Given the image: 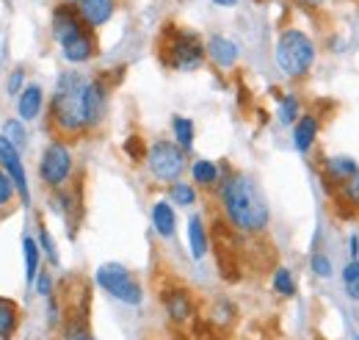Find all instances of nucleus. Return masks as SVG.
Segmentation results:
<instances>
[{
    "label": "nucleus",
    "instance_id": "nucleus-1",
    "mask_svg": "<svg viewBox=\"0 0 359 340\" xmlns=\"http://www.w3.org/2000/svg\"><path fill=\"white\" fill-rule=\"evenodd\" d=\"M219 202H222L224 221L243 235H260L269 227L271 211L269 202H266V194L257 185V180L249 177V174L235 171L229 177H222Z\"/></svg>",
    "mask_w": 359,
    "mask_h": 340
},
{
    "label": "nucleus",
    "instance_id": "nucleus-2",
    "mask_svg": "<svg viewBox=\"0 0 359 340\" xmlns=\"http://www.w3.org/2000/svg\"><path fill=\"white\" fill-rule=\"evenodd\" d=\"M83 89L86 81L81 72L69 70L58 78L55 94H53V125L67 133V136H78L86 128V108H83Z\"/></svg>",
    "mask_w": 359,
    "mask_h": 340
},
{
    "label": "nucleus",
    "instance_id": "nucleus-3",
    "mask_svg": "<svg viewBox=\"0 0 359 340\" xmlns=\"http://www.w3.org/2000/svg\"><path fill=\"white\" fill-rule=\"evenodd\" d=\"M273 58H276V67L285 78L290 81H302L313 72L315 58H318V47L315 39L302 31V28H285L276 39L273 47Z\"/></svg>",
    "mask_w": 359,
    "mask_h": 340
},
{
    "label": "nucleus",
    "instance_id": "nucleus-4",
    "mask_svg": "<svg viewBox=\"0 0 359 340\" xmlns=\"http://www.w3.org/2000/svg\"><path fill=\"white\" fill-rule=\"evenodd\" d=\"M208 58V47L199 39L196 31L177 28V25H166L161 34V61L172 70L180 72H194L205 64Z\"/></svg>",
    "mask_w": 359,
    "mask_h": 340
},
{
    "label": "nucleus",
    "instance_id": "nucleus-5",
    "mask_svg": "<svg viewBox=\"0 0 359 340\" xmlns=\"http://www.w3.org/2000/svg\"><path fill=\"white\" fill-rule=\"evenodd\" d=\"M147 166H149L155 180L172 185L182 177V171L188 166V152L180 147L177 141L158 138L147 147Z\"/></svg>",
    "mask_w": 359,
    "mask_h": 340
},
{
    "label": "nucleus",
    "instance_id": "nucleus-6",
    "mask_svg": "<svg viewBox=\"0 0 359 340\" xmlns=\"http://www.w3.org/2000/svg\"><path fill=\"white\" fill-rule=\"evenodd\" d=\"M94 280H97V285H100L108 296L119 299L122 304L138 307V304L144 301V288L138 285V280H135L133 274H130L125 266H119V263H105V266H100L97 274H94Z\"/></svg>",
    "mask_w": 359,
    "mask_h": 340
},
{
    "label": "nucleus",
    "instance_id": "nucleus-7",
    "mask_svg": "<svg viewBox=\"0 0 359 340\" xmlns=\"http://www.w3.org/2000/svg\"><path fill=\"white\" fill-rule=\"evenodd\" d=\"M39 177L53 191L67 185V180L72 177V152L64 141H53L45 147L42 161H39Z\"/></svg>",
    "mask_w": 359,
    "mask_h": 340
},
{
    "label": "nucleus",
    "instance_id": "nucleus-8",
    "mask_svg": "<svg viewBox=\"0 0 359 340\" xmlns=\"http://www.w3.org/2000/svg\"><path fill=\"white\" fill-rule=\"evenodd\" d=\"M50 31H53V39L58 42V47H61V44H67L69 39H75L78 34H83V31H86V22L81 20L78 6H75V3L61 0V3L53 8Z\"/></svg>",
    "mask_w": 359,
    "mask_h": 340
},
{
    "label": "nucleus",
    "instance_id": "nucleus-9",
    "mask_svg": "<svg viewBox=\"0 0 359 340\" xmlns=\"http://www.w3.org/2000/svg\"><path fill=\"white\" fill-rule=\"evenodd\" d=\"M0 166L6 169V174L14 180V188L22 200V205L31 202V188H28V177H25V166H22V158H20V150L6 138L0 136Z\"/></svg>",
    "mask_w": 359,
    "mask_h": 340
},
{
    "label": "nucleus",
    "instance_id": "nucleus-10",
    "mask_svg": "<svg viewBox=\"0 0 359 340\" xmlns=\"http://www.w3.org/2000/svg\"><path fill=\"white\" fill-rule=\"evenodd\" d=\"M354 171H359V164L351 155H329L320 161L318 174H320V185L326 194H332L343 180H348Z\"/></svg>",
    "mask_w": 359,
    "mask_h": 340
},
{
    "label": "nucleus",
    "instance_id": "nucleus-11",
    "mask_svg": "<svg viewBox=\"0 0 359 340\" xmlns=\"http://www.w3.org/2000/svg\"><path fill=\"white\" fill-rule=\"evenodd\" d=\"M105 105H108V86L102 81H86L83 89V108H86V128H97L105 117Z\"/></svg>",
    "mask_w": 359,
    "mask_h": 340
},
{
    "label": "nucleus",
    "instance_id": "nucleus-12",
    "mask_svg": "<svg viewBox=\"0 0 359 340\" xmlns=\"http://www.w3.org/2000/svg\"><path fill=\"white\" fill-rule=\"evenodd\" d=\"M161 301H163L166 315L175 324H182V321H188L194 315V299H191V294L185 288H180V285H172V288L161 291Z\"/></svg>",
    "mask_w": 359,
    "mask_h": 340
},
{
    "label": "nucleus",
    "instance_id": "nucleus-13",
    "mask_svg": "<svg viewBox=\"0 0 359 340\" xmlns=\"http://www.w3.org/2000/svg\"><path fill=\"white\" fill-rule=\"evenodd\" d=\"M116 3L119 0H78L75 6H78L81 20L86 22V28L97 31L105 22H111V17L116 14Z\"/></svg>",
    "mask_w": 359,
    "mask_h": 340
},
{
    "label": "nucleus",
    "instance_id": "nucleus-14",
    "mask_svg": "<svg viewBox=\"0 0 359 340\" xmlns=\"http://www.w3.org/2000/svg\"><path fill=\"white\" fill-rule=\"evenodd\" d=\"M329 200L334 202V208L340 216H354L359 211V171H354L348 180H343L332 194H329Z\"/></svg>",
    "mask_w": 359,
    "mask_h": 340
},
{
    "label": "nucleus",
    "instance_id": "nucleus-15",
    "mask_svg": "<svg viewBox=\"0 0 359 340\" xmlns=\"http://www.w3.org/2000/svg\"><path fill=\"white\" fill-rule=\"evenodd\" d=\"M61 55L69 61V64H86L97 55V39H94V31L86 28L83 34H78L75 39H69L67 44H61Z\"/></svg>",
    "mask_w": 359,
    "mask_h": 340
},
{
    "label": "nucleus",
    "instance_id": "nucleus-16",
    "mask_svg": "<svg viewBox=\"0 0 359 340\" xmlns=\"http://www.w3.org/2000/svg\"><path fill=\"white\" fill-rule=\"evenodd\" d=\"M208 58L216 64V67H222V70H229V67H235V61H238V55H241V50H238V44L232 42L229 37H222V34H213L208 42Z\"/></svg>",
    "mask_w": 359,
    "mask_h": 340
},
{
    "label": "nucleus",
    "instance_id": "nucleus-17",
    "mask_svg": "<svg viewBox=\"0 0 359 340\" xmlns=\"http://www.w3.org/2000/svg\"><path fill=\"white\" fill-rule=\"evenodd\" d=\"M318 133H320V119L315 114H302L296 119V125H293V147H296V152L307 155L315 147Z\"/></svg>",
    "mask_w": 359,
    "mask_h": 340
},
{
    "label": "nucleus",
    "instance_id": "nucleus-18",
    "mask_svg": "<svg viewBox=\"0 0 359 340\" xmlns=\"http://www.w3.org/2000/svg\"><path fill=\"white\" fill-rule=\"evenodd\" d=\"M42 105H45V91L39 84L25 86L20 91V100H17V111H20V119L22 122H31L42 114Z\"/></svg>",
    "mask_w": 359,
    "mask_h": 340
},
{
    "label": "nucleus",
    "instance_id": "nucleus-19",
    "mask_svg": "<svg viewBox=\"0 0 359 340\" xmlns=\"http://www.w3.org/2000/svg\"><path fill=\"white\" fill-rule=\"evenodd\" d=\"M152 227L161 238H175V230H177V216H175V208L161 200L152 205Z\"/></svg>",
    "mask_w": 359,
    "mask_h": 340
},
{
    "label": "nucleus",
    "instance_id": "nucleus-20",
    "mask_svg": "<svg viewBox=\"0 0 359 340\" xmlns=\"http://www.w3.org/2000/svg\"><path fill=\"white\" fill-rule=\"evenodd\" d=\"M208 247H210V241H208L205 221L199 216H191L188 218V249H191L194 260H202V257L208 255Z\"/></svg>",
    "mask_w": 359,
    "mask_h": 340
},
{
    "label": "nucleus",
    "instance_id": "nucleus-21",
    "mask_svg": "<svg viewBox=\"0 0 359 340\" xmlns=\"http://www.w3.org/2000/svg\"><path fill=\"white\" fill-rule=\"evenodd\" d=\"M191 177H194V183L202 185V188H216V185L222 183V169H219V164L202 158V161H194V164H191Z\"/></svg>",
    "mask_w": 359,
    "mask_h": 340
},
{
    "label": "nucleus",
    "instance_id": "nucleus-22",
    "mask_svg": "<svg viewBox=\"0 0 359 340\" xmlns=\"http://www.w3.org/2000/svg\"><path fill=\"white\" fill-rule=\"evenodd\" d=\"M22 255H25V280H28V285H34L36 277H39V260H42L39 241L31 238V235H25L22 238Z\"/></svg>",
    "mask_w": 359,
    "mask_h": 340
},
{
    "label": "nucleus",
    "instance_id": "nucleus-23",
    "mask_svg": "<svg viewBox=\"0 0 359 340\" xmlns=\"http://www.w3.org/2000/svg\"><path fill=\"white\" fill-rule=\"evenodd\" d=\"M17 321H20V310L11 299L0 296V338L8 340L17 329Z\"/></svg>",
    "mask_w": 359,
    "mask_h": 340
},
{
    "label": "nucleus",
    "instance_id": "nucleus-24",
    "mask_svg": "<svg viewBox=\"0 0 359 340\" xmlns=\"http://www.w3.org/2000/svg\"><path fill=\"white\" fill-rule=\"evenodd\" d=\"M299 117H302V100L296 94H282L279 97V108H276L279 125H296Z\"/></svg>",
    "mask_w": 359,
    "mask_h": 340
},
{
    "label": "nucleus",
    "instance_id": "nucleus-25",
    "mask_svg": "<svg viewBox=\"0 0 359 340\" xmlns=\"http://www.w3.org/2000/svg\"><path fill=\"white\" fill-rule=\"evenodd\" d=\"M172 130H175V141H177L185 152H191L194 138H196V128H194V122H191L188 117H175V119H172Z\"/></svg>",
    "mask_w": 359,
    "mask_h": 340
},
{
    "label": "nucleus",
    "instance_id": "nucleus-26",
    "mask_svg": "<svg viewBox=\"0 0 359 340\" xmlns=\"http://www.w3.org/2000/svg\"><path fill=\"white\" fill-rule=\"evenodd\" d=\"M273 294H279L285 299L296 296V277H293V271L287 266H279L273 271Z\"/></svg>",
    "mask_w": 359,
    "mask_h": 340
},
{
    "label": "nucleus",
    "instance_id": "nucleus-27",
    "mask_svg": "<svg viewBox=\"0 0 359 340\" xmlns=\"http://www.w3.org/2000/svg\"><path fill=\"white\" fill-rule=\"evenodd\" d=\"M343 288H346V296L359 301V257H351L343 266Z\"/></svg>",
    "mask_w": 359,
    "mask_h": 340
},
{
    "label": "nucleus",
    "instance_id": "nucleus-28",
    "mask_svg": "<svg viewBox=\"0 0 359 340\" xmlns=\"http://www.w3.org/2000/svg\"><path fill=\"white\" fill-rule=\"evenodd\" d=\"M169 197L182 205V208H191V205H196V188L191 185V183H172V188H169Z\"/></svg>",
    "mask_w": 359,
    "mask_h": 340
},
{
    "label": "nucleus",
    "instance_id": "nucleus-29",
    "mask_svg": "<svg viewBox=\"0 0 359 340\" xmlns=\"http://www.w3.org/2000/svg\"><path fill=\"white\" fill-rule=\"evenodd\" d=\"M310 268H313V274L318 277V280H329V277L334 274L332 257L326 255V252H313V257H310Z\"/></svg>",
    "mask_w": 359,
    "mask_h": 340
},
{
    "label": "nucleus",
    "instance_id": "nucleus-30",
    "mask_svg": "<svg viewBox=\"0 0 359 340\" xmlns=\"http://www.w3.org/2000/svg\"><path fill=\"white\" fill-rule=\"evenodd\" d=\"M3 136L20 150V147H25V128H22V119H6V125H3Z\"/></svg>",
    "mask_w": 359,
    "mask_h": 340
},
{
    "label": "nucleus",
    "instance_id": "nucleus-31",
    "mask_svg": "<svg viewBox=\"0 0 359 340\" xmlns=\"http://www.w3.org/2000/svg\"><path fill=\"white\" fill-rule=\"evenodd\" d=\"M14 180L6 174V169L0 166V208H6L8 202H11V197H14Z\"/></svg>",
    "mask_w": 359,
    "mask_h": 340
},
{
    "label": "nucleus",
    "instance_id": "nucleus-32",
    "mask_svg": "<svg viewBox=\"0 0 359 340\" xmlns=\"http://www.w3.org/2000/svg\"><path fill=\"white\" fill-rule=\"evenodd\" d=\"M22 89H25V72H22V70H14V72L8 75V81H6V94L14 97V94H20Z\"/></svg>",
    "mask_w": 359,
    "mask_h": 340
},
{
    "label": "nucleus",
    "instance_id": "nucleus-33",
    "mask_svg": "<svg viewBox=\"0 0 359 340\" xmlns=\"http://www.w3.org/2000/svg\"><path fill=\"white\" fill-rule=\"evenodd\" d=\"M125 152H128L133 161H141V158H147V147H144V141H141L138 136H130V138L125 141Z\"/></svg>",
    "mask_w": 359,
    "mask_h": 340
},
{
    "label": "nucleus",
    "instance_id": "nucleus-34",
    "mask_svg": "<svg viewBox=\"0 0 359 340\" xmlns=\"http://www.w3.org/2000/svg\"><path fill=\"white\" fill-rule=\"evenodd\" d=\"M39 249H42L53 263H58V255H55V241H53V235L47 233L45 227H39Z\"/></svg>",
    "mask_w": 359,
    "mask_h": 340
},
{
    "label": "nucleus",
    "instance_id": "nucleus-35",
    "mask_svg": "<svg viewBox=\"0 0 359 340\" xmlns=\"http://www.w3.org/2000/svg\"><path fill=\"white\" fill-rule=\"evenodd\" d=\"M34 285H36V294H39V296H45V299L53 296V277H50L47 271H39V277H36Z\"/></svg>",
    "mask_w": 359,
    "mask_h": 340
},
{
    "label": "nucleus",
    "instance_id": "nucleus-36",
    "mask_svg": "<svg viewBox=\"0 0 359 340\" xmlns=\"http://www.w3.org/2000/svg\"><path fill=\"white\" fill-rule=\"evenodd\" d=\"M69 332H67V340H94L91 338V332L86 329V324H78V327H67Z\"/></svg>",
    "mask_w": 359,
    "mask_h": 340
},
{
    "label": "nucleus",
    "instance_id": "nucleus-37",
    "mask_svg": "<svg viewBox=\"0 0 359 340\" xmlns=\"http://www.w3.org/2000/svg\"><path fill=\"white\" fill-rule=\"evenodd\" d=\"M348 255L359 257V235L357 233H351V238H348Z\"/></svg>",
    "mask_w": 359,
    "mask_h": 340
},
{
    "label": "nucleus",
    "instance_id": "nucleus-38",
    "mask_svg": "<svg viewBox=\"0 0 359 340\" xmlns=\"http://www.w3.org/2000/svg\"><path fill=\"white\" fill-rule=\"evenodd\" d=\"M210 3H213V6H222V8H235L241 0H210Z\"/></svg>",
    "mask_w": 359,
    "mask_h": 340
},
{
    "label": "nucleus",
    "instance_id": "nucleus-39",
    "mask_svg": "<svg viewBox=\"0 0 359 340\" xmlns=\"http://www.w3.org/2000/svg\"><path fill=\"white\" fill-rule=\"evenodd\" d=\"M299 3H302L304 8H318V6H323L326 0H299Z\"/></svg>",
    "mask_w": 359,
    "mask_h": 340
},
{
    "label": "nucleus",
    "instance_id": "nucleus-40",
    "mask_svg": "<svg viewBox=\"0 0 359 340\" xmlns=\"http://www.w3.org/2000/svg\"><path fill=\"white\" fill-rule=\"evenodd\" d=\"M67 3H78V0H67Z\"/></svg>",
    "mask_w": 359,
    "mask_h": 340
},
{
    "label": "nucleus",
    "instance_id": "nucleus-41",
    "mask_svg": "<svg viewBox=\"0 0 359 340\" xmlns=\"http://www.w3.org/2000/svg\"><path fill=\"white\" fill-rule=\"evenodd\" d=\"M357 340H359V335H357Z\"/></svg>",
    "mask_w": 359,
    "mask_h": 340
}]
</instances>
